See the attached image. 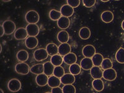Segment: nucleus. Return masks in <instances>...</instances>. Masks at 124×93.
I'll list each match as a JSON object with an SVG mask.
<instances>
[{"instance_id":"cd10ccee","label":"nucleus","mask_w":124,"mask_h":93,"mask_svg":"<svg viewBox=\"0 0 124 93\" xmlns=\"http://www.w3.org/2000/svg\"><path fill=\"white\" fill-rule=\"evenodd\" d=\"M50 62L54 65L55 67L61 66V65L63 62V57H62V56L57 54V55L51 56Z\"/></svg>"},{"instance_id":"f257e3e1","label":"nucleus","mask_w":124,"mask_h":93,"mask_svg":"<svg viewBox=\"0 0 124 93\" xmlns=\"http://www.w3.org/2000/svg\"><path fill=\"white\" fill-rule=\"evenodd\" d=\"M25 21L29 24H37L40 19V16L39 13L36 11L31 10L29 11L25 16Z\"/></svg>"},{"instance_id":"c85d7f7f","label":"nucleus","mask_w":124,"mask_h":93,"mask_svg":"<svg viewBox=\"0 0 124 93\" xmlns=\"http://www.w3.org/2000/svg\"><path fill=\"white\" fill-rule=\"evenodd\" d=\"M92 61L93 62L94 66H101V64L104 60V57L102 55L100 54H96L94 56L92 57Z\"/></svg>"},{"instance_id":"a211bd4d","label":"nucleus","mask_w":124,"mask_h":93,"mask_svg":"<svg viewBox=\"0 0 124 93\" xmlns=\"http://www.w3.org/2000/svg\"><path fill=\"white\" fill-rule=\"evenodd\" d=\"M61 80L59 78L56 77V76L52 75L50 76L48 78V86L49 87H52V88H54V87H59L60 85H61Z\"/></svg>"},{"instance_id":"6e6552de","label":"nucleus","mask_w":124,"mask_h":93,"mask_svg":"<svg viewBox=\"0 0 124 93\" xmlns=\"http://www.w3.org/2000/svg\"><path fill=\"white\" fill-rule=\"evenodd\" d=\"M27 34L30 37H36L39 34V27L35 24H29L25 27Z\"/></svg>"},{"instance_id":"0eeeda50","label":"nucleus","mask_w":124,"mask_h":93,"mask_svg":"<svg viewBox=\"0 0 124 93\" xmlns=\"http://www.w3.org/2000/svg\"><path fill=\"white\" fill-rule=\"evenodd\" d=\"M83 55L86 58H92L96 54V48L93 45H87L85 46L82 50Z\"/></svg>"},{"instance_id":"f3484780","label":"nucleus","mask_w":124,"mask_h":93,"mask_svg":"<svg viewBox=\"0 0 124 93\" xmlns=\"http://www.w3.org/2000/svg\"><path fill=\"white\" fill-rule=\"evenodd\" d=\"M46 52L48 55L52 56L58 54V46L54 43H49L46 46Z\"/></svg>"},{"instance_id":"412c9836","label":"nucleus","mask_w":124,"mask_h":93,"mask_svg":"<svg viewBox=\"0 0 124 93\" xmlns=\"http://www.w3.org/2000/svg\"><path fill=\"white\" fill-rule=\"evenodd\" d=\"M70 25V21L68 17L62 16L57 21V25L61 29H66L69 27Z\"/></svg>"},{"instance_id":"4c0bfd02","label":"nucleus","mask_w":124,"mask_h":93,"mask_svg":"<svg viewBox=\"0 0 124 93\" xmlns=\"http://www.w3.org/2000/svg\"><path fill=\"white\" fill-rule=\"evenodd\" d=\"M52 93H63V90H62V88L60 87H54L52 89Z\"/></svg>"},{"instance_id":"473e14b6","label":"nucleus","mask_w":124,"mask_h":93,"mask_svg":"<svg viewBox=\"0 0 124 93\" xmlns=\"http://www.w3.org/2000/svg\"><path fill=\"white\" fill-rule=\"evenodd\" d=\"M101 66L102 68L104 70L109 69V68H112V62L111 60L109 59V58H104V60H103Z\"/></svg>"},{"instance_id":"2eb2a0df","label":"nucleus","mask_w":124,"mask_h":93,"mask_svg":"<svg viewBox=\"0 0 124 93\" xmlns=\"http://www.w3.org/2000/svg\"><path fill=\"white\" fill-rule=\"evenodd\" d=\"M48 78L45 74L42 73L37 75L35 78V82L38 86H45L48 84Z\"/></svg>"},{"instance_id":"c03bdc74","label":"nucleus","mask_w":124,"mask_h":93,"mask_svg":"<svg viewBox=\"0 0 124 93\" xmlns=\"http://www.w3.org/2000/svg\"><path fill=\"white\" fill-rule=\"evenodd\" d=\"M52 93V92H46V93Z\"/></svg>"},{"instance_id":"dca6fc26","label":"nucleus","mask_w":124,"mask_h":93,"mask_svg":"<svg viewBox=\"0 0 124 93\" xmlns=\"http://www.w3.org/2000/svg\"><path fill=\"white\" fill-rule=\"evenodd\" d=\"M90 73L94 79H101L103 77V71L99 66H93L91 69Z\"/></svg>"},{"instance_id":"79ce46f5","label":"nucleus","mask_w":124,"mask_h":93,"mask_svg":"<svg viewBox=\"0 0 124 93\" xmlns=\"http://www.w3.org/2000/svg\"><path fill=\"white\" fill-rule=\"evenodd\" d=\"M0 46H1V51H0V52H2V46H1V45H0Z\"/></svg>"},{"instance_id":"e433bc0d","label":"nucleus","mask_w":124,"mask_h":93,"mask_svg":"<svg viewBox=\"0 0 124 93\" xmlns=\"http://www.w3.org/2000/svg\"><path fill=\"white\" fill-rule=\"evenodd\" d=\"M96 3V1L95 0H83V3L84 6L86 8H91L93 6H94Z\"/></svg>"},{"instance_id":"9d476101","label":"nucleus","mask_w":124,"mask_h":93,"mask_svg":"<svg viewBox=\"0 0 124 93\" xmlns=\"http://www.w3.org/2000/svg\"><path fill=\"white\" fill-rule=\"evenodd\" d=\"M27 30L24 27H20L17 29L14 32V38L16 40H24L27 38Z\"/></svg>"},{"instance_id":"f704fd0d","label":"nucleus","mask_w":124,"mask_h":93,"mask_svg":"<svg viewBox=\"0 0 124 93\" xmlns=\"http://www.w3.org/2000/svg\"><path fill=\"white\" fill-rule=\"evenodd\" d=\"M62 90L63 93H76V88L73 85H64Z\"/></svg>"},{"instance_id":"aec40b11","label":"nucleus","mask_w":124,"mask_h":93,"mask_svg":"<svg viewBox=\"0 0 124 93\" xmlns=\"http://www.w3.org/2000/svg\"><path fill=\"white\" fill-rule=\"evenodd\" d=\"M70 36L69 34L66 31H60L58 34H57V40L61 44H65L67 43L69 40Z\"/></svg>"},{"instance_id":"f03ea898","label":"nucleus","mask_w":124,"mask_h":93,"mask_svg":"<svg viewBox=\"0 0 124 93\" xmlns=\"http://www.w3.org/2000/svg\"><path fill=\"white\" fill-rule=\"evenodd\" d=\"M14 68L17 73L23 75H27L31 71V68L29 65L25 62H20L19 63L16 64Z\"/></svg>"},{"instance_id":"393cba45","label":"nucleus","mask_w":124,"mask_h":93,"mask_svg":"<svg viewBox=\"0 0 124 93\" xmlns=\"http://www.w3.org/2000/svg\"><path fill=\"white\" fill-rule=\"evenodd\" d=\"M17 60L21 62H25L29 58V53L25 50H21L18 51L16 54Z\"/></svg>"},{"instance_id":"72a5a7b5","label":"nucleus","mask_w":124,"mask_h":93,"mask_svg":"<svg viewBox=\"0 0 124 93\" xmlns=\"http://www.w3.org/2000/svg\"><path fill=\"white\" fill-rule=\"evenodd\" d=\"M65 74V70H64V68L62 66H55L54 71V76L59 78H61Z\"/></svg>"},{"instance_id":"6ab92c4d","label":"nucleus","mask_w":124,"mask_h":93,"mask_svg":"<svg viewBox=\"0 0 124 93\" xmlns=\"http://www.w3.org/2000/svg\"><path fill=\"white\" fill-rule=\"evenodd\" d=\"M63 62L68 65H73L77 62V56L74 53H70L63 56Z\"/></svg>"},{"instance_id":"423d86ee","label":"nucleus","mask_w":124,"mask_h":93,"mask_svg":"<svg viewBox=\"0 0 124 93\" xmlns=\"http://www.w3.org/2000/svg\"><path fill=\"white\" fill-rule=\"evenodd\" d=\"M103 78L108 81H114L117 78V72L114 68H109L103 71Z\"/></svg>"},{"instance_id":"f8f14e48","label":"nucleus","mask_w":124,"mask_h":93,"mask_svg":"<svg viewBox=\"0 0 124 93\" xmlns=\"http://www.w3.org/2000/svg\"><path fill=\"white\" fill-rule=\"evenodd\" d=\"M39 40L35 37L29 36L25 40V45L29 49H34L38 45Z\"/></svg>"},{"instance_id":"b1692460","label":"nucleus","mask_w":124,"mask_h":93,"mask_svg":"<svg viewBox=\"0 0 124 93\" xmlns=\"http://www.w3.org/2000/svg\"><path fill=\"white\" fill-rule=\"evenodd\" d=\"M44 73L45 74L46 76H50L52 74H54L55 66L50 62H45L44 63Z\"/></svg>"},{"instance_id":"7ed1b4c3","label":"nucleus","mask_w":124,"mask_h":93,"mask_svg":"<svg viewBox=\"0 0 124 93\" xmlns=\"http://www.w3.org/2000/svg\"><path fill=\"white\" fill-rule=\"evenodd\" d=\"M48 54L46 48H40L34 51V58L37 62H42L48 58Z\"/></svg>"},{"instance_id":"ddd939ff","label":"nucleus","mask_w":124,"mask_h":93,"mask_svg":"<svg viewBox=\"0 0 124 93\" xmlns=\"http://www.w3.org/2000/svg\"><path fill=\"white\" fill-rule=\"evenodd\" d=\"M61 83L64 85H73L75 82V77L71 73H65L60 78Z\"/></svg>"},{"instance_id":"9b49d317","label":"nucleus","mask_w":124,"mask_h":93,"mask_svg":"<svg viewBox=\"0 0 124 93\" xmlns=\"http://www.w3.org/2000/svg\"><path fill=\"white\" fill-rule=\"evenodd\" d=\"M80 66L84 70H91V69L94 66V64L91 58L85 57L81 60Z\"/></svg>"},{"instance_id":"c756f323","label":"nucleus","mask_w":124,"mask_h":93,"mask_svg":"<svg viewBox=\"0 0 124 93\" xmlns=\"http://www.w3.org/2000/svg\"><path fill=\"white\" fill-rule=\"evenodd\" d=\"M49 17L52 21H58V20L62 17V15L60 11H58L56 9H52L50 10L49 13Z\"/></svg>"},{"instance_id":"4be33fe9","label":"nucleus","mask_w":124,"mask_h":93,"mask_svg":"<svg viewBox=\"0 0 124 93\" xmlns=\"http://www.w3.org/2000/svg\"><path fill=\"white\" fill-rule=\"evenodd\" d=\"M101 18L104 23H110L114 19V14L110 11H105L102 13Z\"/></svg>"},{"instance_id":"37998d69","label":"nucleus","mask_w":124,"mask_h":93,"mask_svg":"<svg viewBox=\"0 0 124 93\" xmlns=\"http://www.w3.org/2000/svg\"><path fill=\"white\" fill-rule=\"evenodd\" d=\"M101 1L102 2H107V1H108V0H107V1H102V0Z\"/></svg>"},{"instance_id":"bb28decb","label":"nucleus","mask_w":124,"mask_h":93,"mask_svg":"<svg viewBox=\"0 0 124 93\" xmlns=\"http://www.w3.org/2000/svg\"><path fill=\"white\" fill-rule=\"evenodd\" d=\"M79 35L81 39L87 40L91 37V31L88 27H82L79 31Z\"/></svg>"},{"instance_id":"20e7f679","label":"nucleus","mask_w":124,"mask_h":93,"mask_svg":"<svg viewBox=\"0 0 124 93\" xmlns=\"http://www.w3.org/2000/svg\"><path fill=\"white\" fill-rule=\"evenodd\" d=\"M3 27L4 29V33L6 35H11L13 33L15 32L16 24L11 20H6L3 23Z\"/></svg>"},{"instance_id":"4468645a","label":"nucleus","mask_w":124,"mask_h":93,"mask_svg":"<svg viewBox=\"0 0 124 93\" xmlns=\"http://www.w3.org/2000/svg\"><path fill=\"white\" fill-rule=\"evenodd\" d=\"M71 48L69 44L65 43V44H61L58 46V54L61 56H65L71 53Z\"/></svg>"},{"instance_id":"a19ab883","label":"nucleus","mask_w":124,"mask_h":93,"mask_svg":"<svg viewBox=\"0 0 124 93\" xmlns=\"http://www.w3.org/2000/svg\"><path fill=\"white\" fill-rule=\"evenodd\" d=\"M0 93H4V92H3V91L1 89H0Z\"/></svg>"},{"instance_id":"2f4dec72","label":"nucleus","mask_w":124,"mask_h":93,"mask_svg":"<svg viewBox=\"0 0 124 93\" xmlns=\"http://www.w3.org/2000/svg\"><path fill=\"white\" fill-rule=\"evenodd\" d=\"M116 60L119 63H124V48H120L116 54Z\"/></svg>"},{"instance_id":"39448f33","label":"nucleus","mask_w":124,"mask_h":93,"mask_svg":"<svg viewBox=\"0 0 124 93\" xmlns=\"http://www.w3.org/2000/svg\"><path fill=\"white\" fill-rule=\"evenodd\" d=\"M8 88L11 92L16 93L21 89V83L17 79H12L8 83Z\"/></svg>"},{"instance_id":"ea45409f","label":"nucleus","mask_w":124,"mask_h":93,"mask_svg":"<svg viewBox=\"0 0 124 93\" xmlns=\"http://www.w3.org/2000/svg\"><path fill=\"white\" fill-rule=\"evenodd\" d=\"M121 26H122V29L124 31V21H123L122 22Z\"/></svg>"},{"instance_id":"1a4fd4ad","label":"nucleus","mask_w":124,"mask_h":93,"mask_svg":"<svg viewBox=\"0 0 124 93\" xmlns=\"http://www.w3.org/2000/svg\"><path fill=\"white\" fill-rule=\"evenodd\" d=\"M60 13L62 16L66 17H71L74 13V8L71 7L68 4H64L61 7Z\"/></svg>"},{"instance_id":"7c9ffc66","label":"nucleus","mask_w":124,"mask_h":93,"mask_svg":"<svg viewBox=\"0 0 124 93\" xmlns=\"http://www.w3.org/2000/svg\"><path fill=\"white\" fill-rule=\"evenodd\" d=\"M69 71L71 74L75 76V75H78L80 73L81 71V67L78 64L75 63L73 65H70L69 68Z\"/></svg>"},{"instance_id":"c9c22d12","label":"nucleus","mask_w":124,"mask_h":93,"mask_svg":"<svg viewBox=\"0 0 124 93\" xmlns=\"http://www.w3.org/2000/svg\"><path fill=\"white\" fill-rule=\"evenodd\" d=\"M81 1L79 0H68L67 1V4L72 7L73 8H77L80 4Z\"/></svg>"},{"instance_id":"5701e85b","label":"nucleus","mask_w":124,"mask_h":93,"mask_svg":"<svg viewBox=\"0 0 124 93\" xmlns=\"http://www.w3.org/2000/svg\"><path fill=\"white\" fill-rule=\"evenodd\" d=\"M92 86L94 90L101 92L104 88V84L101 79H94L92 82Z\"/></svg>"},{"instance_id":"58836bf2","label":"nucleus","mask_w":124,"mask_h":93,"mask_svg":"<svg viewBox=\"0 0 124 93\" xmlns=\"http://www.w3.org/2000/svg\"><path fill=\"white\" fill-rule=\"evenodd\" d=\"M1 29H0V31H1V32H0V37H3V35H4L5 33H4V29H3V25H1Z\"/></svg>"},{"instance_id":"a878e982","label":"nucleus","mask_w":124,"mask_h":93,"mask_svg":"<svg viewBox=\"0 0 124 93\" xmlns=\"http://www.w3.org/2000/svg\"><path fill=\"white\" fill-rule=\"evenodd\" d=\"M31 72L32 73L35 74V75H40V74L44 73V64L39 63L36 65H33L31 68Z\"/></svg>"}]
</instances>
